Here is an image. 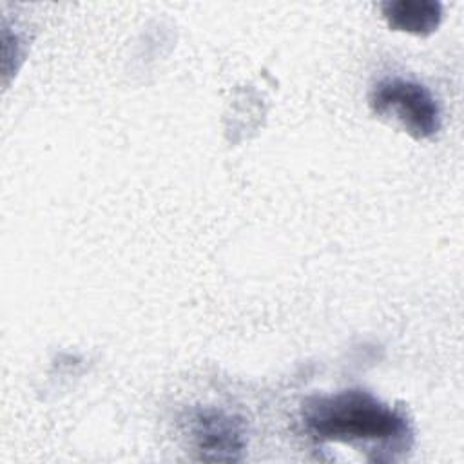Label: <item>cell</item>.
I'll list each match as a JSON object with an SVG mask.
<instances>
[{
	"instance_id": "obj_2",
	"label": "cell",
	"mask_w": 464,
	"mask_h": 464,
	"mask_svg": "<svg viewBox=\"0 0 464 464\" xmlns=\"http://www.w3.org/2000/svg\"><path fill=\"white\" fill-rule=\"evenodd\" d=\"M368 103L375 116L399 123L415 140H430L442 127V114L435 96L415 80L382 78L373 85Z\"/></svg>"
},
{
	"instance_id": "obj_1",
	"label": "cell",
	"mask_w": 464,
	"mask_h": 464,
	"mask_svg": "<svg viewBox=\"0 0 464 464\" xmlns=\"http://www.w3.org/2000/svg\"><path fill=\"white\" fill-rule=\"evenodd\" d=\"M308 435L319 442L352 446L372 462H395L413 448L406 413L362 388L312 395L301 406Z\"/></svg>"
},
{
	"instance_id": "obj_3",
	"label": "cell",
	"mask_w": 464,
	"mask_h": 464,
	"mask_svg": "<svg viewBox=\"0 0 464 464\" xmlns=\"http://www.w3.org/2000/svg\"><path fill=\"white\" fill-rule=\"evenodd\" d=\"M188 440L201 460H241L248 444L243 419L216 408H196L187 419Z\"/></svg>"
},
{
	"instance_id": "obj_4",
	"label": "cell",
	"mask_w": 464,
	"mask_h": 464,
	"mask_svg": "<svg viewBox=\"0 0 464 464\" xmlns=\"http://www.w3.org/2000/svg\"><path fill=\"white\" fill-rule=\"evenodd\" d=\"M382 16L395 31L428 36L440 25L442 5L435 0H393L381 4Z\"/></svg>"
}]
</instances>
